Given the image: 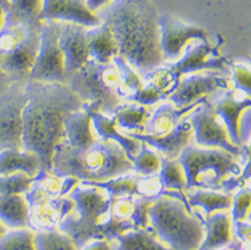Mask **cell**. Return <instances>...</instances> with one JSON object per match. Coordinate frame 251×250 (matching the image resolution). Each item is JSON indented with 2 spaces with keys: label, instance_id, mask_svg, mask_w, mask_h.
<instances>
[{
  "label": "cell",
  "instance_id": "74e56055",
  "mask_svg": "<svg viewBox=\"0 0 251 250\" xmlns=\"http://www.w3.org/2000/svg\"><path fill=\"white\" fill-rule=\"evenodd\" d=\"M145 79L149 81V83H151V84L158 87L160 91L163 92V95L166 98L174 91V88L176 87V84L179 82V79L167 67V64H163V66H159V67L151 70L146 75Z\"/></svg>",
  "mask_w": 251,
  "mask_h": 250
},
{
  "label": "cell",
  "instance_id": "5bb4252c",
  "mask_svg": "<svg viewBox=\"0 0 251 250\" xmlns=\"http://www.w3.org/2000/svg\"><path fill=\"white\" fill-rule=\"evenodd\" d=\"M86 31L87 28L80 24L60 22L59 47L64 58V72L67 82L90 60Z\"/></svg>",
  "mask_w": 251,
  "mask_h": 250
},
{
  "label": "cell",
  "instance_id": "83f0119b",
  "mask_svg": "<svg viewBox=\"0 0 251 250\" xmlns=\"http://www.w3.org/2000/svg\"><path fill=\"white\" fill-rule=\"evenodd\" d=\"M150 115L147 107L134 102H123L114 112L118 129L130 133H145Z\"/></svg>",
  "mask_w": 251,
  "mask_h": 250
},
{
  "label": "cell",
  "instance_id": "e0dca14e",
  "mask_svg": "<svg viewBox=\"0 0 251 250\" xmlns=\"http://www.w3.org/2000/svg\"><path fill=\"white\" fill-rule=\"evenodd\" d=\"M140 142L149 144L151 149H154L160 157L167 159H178L180 153L186 146L193 143L194 133L193 126L188 119H182L175 127L167 134L163 135H150L146 133H127Z\"/></svg>",
  "mask_w": 251,
  "mask_h": 250
},
{
  "label": "cell",
  "instance_id": "1f68e13d",
  "mask_svg": "<svg viewBox=\"0 0 251 250\" xmlns=\"http://www.w3.org/2000/svg\"><path fill=\"white\" fill-rule=\"evenodd\" d=\"M36 250H79L71 237L59 229L35 231Z\"/></svg>",
  "mask_w": 251,
  "mask_h": 250
},
{
  "label": "cell",
  "instance_id": "e575fe53",
  "mask_svg": "<svg viewBox=\"0 0 251 250\" xmlns=\"http://www.w3.org/2000/svg\"><path fill=\"white\" fill-rule=\"evenodd\" d=\"M134 171L138 175H156L162 166V157L149 144L142 142L139 153L131 159Z\"/></svg>",
  "mask_w": 251,
  "mask_h": 250
},
{
  "label": "cell",
  "instance_id": "f546056e",
  "mask_svg": "<svg viewBox=\"0 0 251 250\" xmlns=\"http://www.w3.org/2000/svg\"><path fill=\"white\" fill-rule=\"evenodd\" d=\"M118 241L119 250H173L164 246L150 227L132 229L119 237Z\"/></svg>",
  "mask_w": 251,
  "mask_h": 250
},
{
  "label": "cell",
  "instance_id": "7402d4cb",
  "mask_svg": "<svg viewBox=\"0 0 251 250\" xmlns=\"http://www.w3.org/2000/svg\"><path fill=\"white\" fill-rule=\"evenodd\" d=\"M64 139L75 149H86L99 139L84 107L70 112L64 118Z\"/></svg>",
  "mask_w": 251,
  "mask_h": 250
},
{
  "label": "cell",
  "instance_id": "4316f807",
  "mask_svg": "<svg viewBox=\"0 0 251 250\" xmlns=\"http://www.w3.org/2000/svg\"><path fill=\"white\" fill-rule=\"evenodd\" d=\"M43 0H10V10L5 14V23L20 24L25 28L40 31Z\"/></svg>",
  "mask_w": 251,
  "mask_h": 250
},
{
  "label": "cell",
  "instance_id": "d590c367",
  "mask_svg": "<svg viewBox=\"0 0 251 250\" xmlns=\"http://www.w3.org/2000/svg\"><path fill=\"white\" fill-rule=\"evenodd\" d=\"M0 250H36L35 231L29 227H20L7 231L0 238Z\"/></svg>",
  "mask_w": 251,
  "mask_h": 250
},
{
  "label": "cell",
  "instance_id": "3957f363",
  "mask_svg": "<svg viewBox=\"0 0 251 250\" xmlns=\"http://www.w3.org/2000/svg\"><path fill=\"white\" fill-rule=\"evenodd\" d=\"M134 171V165L121 144L98 139L86 149H75L63 137L52 157L58 177H74L80 182H101Z\"/></svg>",
  "mask_w": 251,
  "mask_h": 250
},
{
  "label": "cell",
  "instance_id": "b9f144b4",
  "mask_svg": "<svg viewBox=\"0 0 251 250\" xmlns=\"http://www.w3.org/2000/svg\"><path fill=\"white\" fill-rule=\"evenodd\" d=\"M136 194L146 198H158L163 192L159 175H138L136 174Z\"/></svg>",
  "mask_w": 251,
  "mask_h": 250
},
{
  "label": "cell",
  "instance_id": "8d00e7d4",
  "mask_svg": "<svg viewBox=\"0 0 251 250\" xmlns=\"http://www.w3.org/2000/svg\"><path fill=\"white\" fill-rule=\"evenodd\" d=\"M34 181L35 178H31L22 171L0 175V195L25 194L31 189Z\"/></svg>",
  "mask_w": 251,
  "mask_h": 250
},
{
  "label": "cell",
  "instance_id": "60d3db41",
  "mask_svg": "<svg viewBox=\"0 0 251 250\" xmlns=\"http://www.w3.org/2000/svg\"><path fill=\"white\" fill-rule=\"evenodd\" d=\"M230 79H231L232 88L241 91L246 95H250V67L247 63L231 62L230 64Z\"/></svg>",
  "mask_w": 251,
  "mask_h": 250
},
{
  "label": "cell",
  "instance_id": "9a60e30c",
  "mask_svg": "<svg viewBox=\"0 0 251 250\" xmlns=\"http://www.w3.org/2000/svg\"><path fill=\"white\" fill-rule=\"evenodd\" d=\"M40 47V31L28 29L16 47L0 58V67L12 82H27Z\"/></svg>",
  "mask_w": 251,
  "mask_h": 250
},
{
  "label": "cell",
  "instance_id": "52a82bcc",
  "mask_svg": "<svg viewBox=\"0 0 251 250\" xmlns=\"http://www.w3.org/2000/svg\"><path fill=\"white\" fill-rule=\"evenodd\" d=\"M68 197L75 202V209L60 223L58 229L71 237L80 250L92 240H100L98 225L110 212L111 197L103 189L79 183Z\"/></svg>",
  "mask_w": 251,
  "mask_h": 250
},
{
  "label": "cell",
  "instance_id": "44dd1931",
  "mask_svg": "<svg viewBox=\"0 0 251 250\" xmlns=\"http://www.w3.org/2000/svg\"><path fill=\"white\" fill-rule=\"evenodd\" d=\"M232 242V220L227 210L208 214L204 221V238L197 250H219Z\"/></svg>",
  "mask_w": 251,
  "mask_h": 250
},
{
  "label": "cell",
  "instance_id": "277c9868",
  "mask_svg": "<svg viewBox=\"0 0 251 250\" xmlns=\"http://www.w3.org/2000/svg\"><path fill=\"white\" fill-rule=\"evenodd\" d=\"M150 225L173 250H197L204 238V221L180 198L162 194L150 207Z\"/></svg>",
  "mask_w": 251,
  "mask_h": 250
},
{
  "label": "cell",
  "instance_id": "8992f818",
  "mask_svg": "<svg viewBox=\"0 0 251 250\" xmlns=\"http://www.w3.org/2000/svg\"><path fill=\"white\" fill-rule=\"evenodd\" d=\"M83 103L99 109L103 115L112 116L125 102L121 78L115 63H98L90 59L67 82Z\"/></svg>",
  "mask_w": 251,
  "mask_h": 250
},
{
  "label": "cell",
  "instance_id": "4fadbf2b",
  "mask_svg": "<svg viewBox=\"0 0 251 250\" xmlns=\"http://www.w3.org/2000/svg\"><path fill=\"white\" fill-rule=\"evenodd\" d=\"M231 60L219 54L218 46L213 47L210 42H201L188 44L182 56L174 63H167V67L173 71L175 77L193 74V72H227L230 74Z\"/></svg>",
  "mask_w": 251,
  "mask_h": 250
},
{
  "label": "cell",
  "instance_id": "8fae6325",
  "mask_svg": "<svg viewBox=\"0 0 251 250\" xmlns=\"http://www.w3.org/2000/svg\"><path fill=\"white\" fill-rule=\"evenodd\" d=\"M230 88H232L231 79L221 72H193L180 77L174 91L167 96V99L175 107L183 109L191 105H201L207 95L227 91Z\"/></svg>",
  "mask_w": 251,
  "mask_h": 250
},
{
  "label": "cell",
  "instance_id": "6da1fadb",
  "mask_svg": "<svg viewBox=\"0 0 251 250\" xmlns=\"http://www.w3.org/2000/svg\"><path fill=\"white\" fill-rule=\"evenodd\" d=\"M25 95L23 150L38 154L42 161L38 175H44L52 171L53 151L64 137V118L80 110L84 103L66 83L27 81Z\"/></svg>",
  "mask_w": 251,
  "mask_h": 250
},
{
  "label": "cell",
  "instance_id": "f5cc1de1",
  "mask_svg": "<svg viewBox=\"0 0 251 250\" xmlns=\"http://www.w3.org/2000/svg\"><path fill=\"white\" fill-rule=\"evenodd\" d=\"M0 7L5 11V14H7V11L10 10V0H0Z\"/></svg>",
  "mask_w": 251,
  "mask_h": 250
},
{
  "label": "cell",
  "instance_id": "ba28073f",
  "mask_svg": "<svg viewBox=\"0 0 251 250\" xmlns=\"http://www.w3.org/2000/svg\"><path fill=\"white\" fill-rule=\"evenodd\" d=\"M187 119L193 126L194 139L198 146L226 150L238 157L250 155L249 146L239 147L232 143L226 125L215 112L213 102L204 99L198 107H195L190 112Z\"/></svg>",
  "mask_w": 251,
  "mask_h": 250
},
{
  "label": "cell",
  "instance_id": "f1b7e54d",
  "mask_svg": "<svg viewBox=\"0 0 251 250\" xmlns=\"http://www.w3.org/2000/svg\"><path fill=\"white\" fill-rule=\"evenodd\" d=\"M190 207H202L206 216L214 212L230 210L232 205V195L221 190L197 189L187 195Z\"/></svg>",
  "mask_w": 251,
  "mask_h": 250
},
{
  "label": "cell",
  "instance_id": "cb8c5ba5",
  "mask_svg": "<svg viewBox=\"0 0 251 250\" xmlns=\"http://www.w3.org/2000/svg\"><path fill=\"white\" fill-rule=\"evenodd\" d=\"M16 171H22L35 178L42 171V161L38 154L28 150L8 149L0 151V175Z\"/></svg>",
  "mask_w": 251,
  "mask_h": 250
},
{
  "label": "cell",
  "instance_id": "ee69618b",
  "mask_svg": "<svg viewBox=\"0 0 251 250\" xmlns=\"http://www.w3.org/2000/svg\"><path fill=\"white\" fill-rule=\"evenodd\" d=\"M166 96L163 95V92L160 91L159 88L151 83H147V84H143V87L140 88L139 91L134 94L132 96H130L126 102H134V103H138V105H142V106H151L156 102L162 101Z\"/></svg>",
  "mask_w": 251,
  "mask_h": 250
},
{
  "label": "cell",
  "instance_id": "db71d44e",
  "mask_svg": "<svg viewBox=\"0 0 251 250\" xmlns=\"http://www.w3.org/2000/svg\"><path fill=\"white\" fill-rule=\"evenodd\" d=\"M4 22H5V11L0 7V28L3 27Z\"/></svg>",
  "mask_w": 251,
  "mask_h": 250
},
{
  "label": "cell",
  "instance_id": "7a4b0ae2",
  "mask_svg": "<svg viewBox=\"0 0 251 250\" xmlns=\"http://www.w3.org/2000/svg\"><path fill=\"white\" fill-rule=\"evenodd\" d=\"M97 14L111 28L119 55L139 75L145 78L151 70L163 66L159 15L151 0H112Z\"/></svg>",
  "mask_w": 251,
  "mask_h": 250
},
{
  "label": "cell",
  "instance_id": "ab89813d",
  "mask_svg": "<svg viewBox=\"0 0 251 250\" xmlns=\"http://www.w3.org/2000/svg\"><path fill=\"white\" fill-rule=\"evenodd\" d=\"M156 198H146L134 195V207L131 213V221L134 229H146L150 227V207Z\"/></svg>",
  "mask_w": 251,
  "mask_h": 250
},
{
  "label": "cell",
  "instance_id": "c3c4849f",
  "mask_svg": "<svg viewBox=\"0 0 251 250\" xmlns=\"http://www.w3.org/2000/svg\"><path fill=\"white\" fill-rule=\"evenodd\" d=\"M232 223L235 225V231H237V236L239 237V240L247 244L250 241V222L238 221L232 222Z\"/></svg>",
  "mask_w": 251,
  "mask_h": 250
},
{
  "label": "cell",
  "instance_id": "bcb514c9",
  "mask_svg": "<svg viewBox=\"0 0 251 250\" xmlns=\"http://www.w3.org/2000/svg\"><path fill=\"white\" fill-rule=\"evenodd\" d=\"M250 179V159H247L246 164L242 168V171L238 175H231L228 177L221 183V188L219 190L227 193V194H231L235 190H239V189L245 188V183L249 182Z\"/></svg>",
  "mask_w": 251,
  "mask_h": 250
},
{
  "label": "cell",
  "instance_id": "484cf974",
  "mask_svg": "<svg viewBox=\"0 0 251 250\" xmlns=\"http://www.w3.org/2000/svg\"><path fill=\"white\" fill-rule=\"evenodd\" d=\"M0 221L7 227H29V206L25 194L0 195Z\"/></svg>",
  "mask_w": 251,
  "mask_h": 250
},
{
  "label": "cell",
  "instance_id": "f907efd6",
  "mask_svg": "<svg viewBox=\"0 0 251 250\" xmlns=\"http://www.w3.org/2000/svg\"><path fill=\"white\" fill-rule=\"evenodd\" d=\"M112 0H86L88 8L94 12H98L99 10H101L103 7H106L107 4H110Z\"/></svg>",
  "mask_w": 251,
  "mask_h": 250
},
{
  "label": "cell",
  "instance_id": "816d5d0a",
  "mask_svg": "<svg viewBox=\"0 0 251 250\" xmlns=\"http://www.w3.org/2000/svg\"><path fill=\"white\" fill-rule=\"evenodd\" d=\"M11 83H12V81L10 79V77L0 67V95L11 86Z\"/></svg>",
  "mask_w": 251,
  "mask_h": 250
},
{
  "label": "cell",
  "instance_id": "d6a6232c",
  "mask_svg": "<svg viewBox=\"0 0 251 250\" xmlns=\"http://www.w3.org/2000/svg\"><path fill=\"white\" fill-rule=\"evenodd\" d=\"M83 185L97 186L103 189L111 198L123 197V195H135L136 194V174H123L115 178L101 181V182H80Z\"/></svg>",
  "mask_w": 251,
  "mask_h": 250
},
{
  "label": "cell",
  "instance_id": "4dcf8cb0",
  "mask_svg": "<svg viewBox=\"0 0 251 250\" xmlns=\"http://www.w3.org/2000/svg\"><path fill=\"white\" fill-rule=\"evenodd\" d=\"M158 175L163 186V192H178L180 194H186V174L178 159H167L162 157V166Z\"/></svg>",
  "mask_w": 251,
  "mask_h": 250
},
{
  "label": "cell",
  "instance_id": "2e32d148",
  "mask_svg": "<svg viewBox=\"0 0 251 250\" xmlns=\"http://www.w3.org/2000/svg\"><path fill=\"white\" fill-rule=\"evenodd\" d=\"M40 20L67 22L86 28L101 24L100 18L88 8L86 0H43Z\"/></svg>",
  "mask_w": 251,
  "mask_h": 250
},
{
  "label": "cell",
  "instance_id": "ffe728a7",
  "mask_svg": "<svg viewBox=\"0 0 251 250\" xmlns=\"http://www.w3.org/2000/svg\"><path fill=\"white\" fill-rule=\"evenodd\" d=\"M250 95L238 98L235 88L227 90L226 94L214 103L215 112L226 125L230 139L232 143L237 144L239 147L243 146L241 138H239V120H241L243 111L246 109H250Z\"/></svg>",
  "mask_w": 251,
  "mask_h": 250
},
{
  "label": "cell",
  "instance_id": "f35d334b",
  "mask_svg": "<svg viewBox=\"0 0 251 250\" xmlns=\"http://www.w3.org/2000/svg\"><path fill=\"white\" fill-rule=\"evenodd\" d=\"M134 229V223L131 220H118L112 216H107L104 221H101L98 225V233L100 240H118L125 233Z\"/></svg>",
  "mask_w": 251,
  "mask_h": 250
},
{
  "label": "cell",
  "instance_id": "836d02e7",
  "mask_svg": "<svg viewBox=\"0 0 251 250\" xmlns=\"http://www.w3.org/2000/svg\"><path fill=\"white\" fill-rule=\"evenodd\" d=\"M112 62L115 63L118 72H119L122 92H123V98L126 102L130 96L136 94L143 87V81L139 77L138 71H135V68L132 67L123 56L116 55L115 58L112 59Z\"/></svg>",
  "mask_w": 251,
  "mask_h": 250
},
{
  "label": "cell",
  "instance_id": "5b68a950",
  "mask_svg": "<svg viewBox=\"0 0 251 250\" xmlns=\"http://www.w3.org/2000/svg\"><path fill=\"white\" fill-rule=\"evenodd\" d=\"M238 157L226 150L202 147L190 143L178 157L179 164L186 174L187 190L190 189H211L219 190L221 183L231 175H238L242 166Z\"/></svg>",
  "mask_w": 251,
  "mask_h": 250
},
{
  "label": "cell",
  "instance_id": "ac0fdd59",
  "mask_svg": "<svg viewBox=\"0 0 251 250\" xmlns=\"http://www.w3.org/2000/svg\"><path fill=\"white\" fill-rule=\"evenodd\" d=\"M29 206V229L49 230L56 229L59 223L75 209V202L71 198H46L28 203Z\"/></svg>",
  "mask_w": 251,
  "mask_h": 250
},
{
  "label": "cell",
  "instance_id": "d6986e66",
  "mask_svg": "<svg viewBox=\"0 0 251 250\" xmlns=\"http://www.w3.org/2000/svg\"><path fill=\"white\" fill-rule=\"evenodd\" d=\"M83 107L90 114L92 127H94V130L97 133L99 139L114 140L116 143H119L130 159L134 158L139 153L140 147H142V142L134 138V137H131L130 134L121 133L118 126H116L115 116L103 115L97 106L90 105V103H84Z\"/></svg>",
  "mask_w": 251,
  "mask_h": 250
},
{
  "label": "cell",
  "instance_id": "7c38bea8",
  "mask_svg": "<svg viewBox=\"0 0 251 250\" xmlns=\"http://www.w3.org/2000/svg\"><path fill=\"white\" fill-rule=\"evenodd\" d=\"M160 35V50L164 63L176 62L188 44L195 40L210 42L207 29L199 26L184 23L171 14H162L158 18Z\"/></svg>",
  "mask_w": 251,
  "mask_h": 250
},
{
  "label": "cell",
  "instance_id": "11a10c76",
  "mask_svg": "<svg viewBox=\"0 0 251 250\" xmlns=\"http://www.w3.org/2000/svg\"><path fill=\"white\" fill-rule=\"evenodd\" d=\"M7 231H8V227L5 226L4 223H3V222L0 221V238H1V237L4 236L5 233H7Z\"/></svg>",
  "mask_w": 251,
  "mask_h": 250
},
{
  "label": "cell",
  "instance_id": "603a6c76",
  "mask_svg": "<svg viewBox=\"0 0 251 250\" xmlns=\"http://www.w3.org/2000/svg\"><path fill=\"white\" fill-rule=\"evenodd\" d=\"M86 38L90 59L98 63H110L116 55H119V48L114 34L104 22H101L97 27L87 28Z\"/></svg>",
  "mask_w": 251,
  "mask_h": 250
},
{
  "label": "cell",
  "instance_id": "7bdbcfd3",
  "mask_svg": "<svg viewBox=\"0 0 251 250\" xmlns=\"http://www.w3.org/2000/svg\"><path fill=\"white\" fill-rule=\"evenodd\" d=\"M250 213V189L242 188L232 197L231 220L232 222L245 221Z\"/></svg>",
  "mask_w": 251,
  "mask_h": 250
},
{
  "label": "cell",
  "instance_id": "d4e9b609",
  "mask_svg": "<svg viewBox=\"0 0 251 250\" xmlns=\"http://www.w3.org/2000/svg\"><path fill=\"white\" fill-rule=\"evenodd\" d=\"M199 105L178 109L173 103H163L152 112L146 123L145 133L150 135H163L174 130L184 115H188Z\"/></svg>",
  "mask_w": 251,
  "mask_h": 250
},
{
  "label": "cell",
  "instance_id": "7dc6e473",
  "mask_svg": "<svg viewBox=\"0 0 251 250\" xmlns=\"http://www.w3.org/2000/svg\"><path fill=\"white\" fill-rule=\"evenodd\" d=\"M250 110L246 109V110L243 111L241 120H239V138H241L243 146H249V142H250Z\"/></svg>",
  "mask_w": 251,
  "mask_h": 250
},
{
  "label": "cell",
  "instance_id": "f6af8a7d",
  "mask_svg": "<svg viewBox=\"0 0 251 250\" xmlns=\"http://www.w3.org/2000/svg\"><path fill=\"white\" fill-rule=\"evenodd\" d=\"M132 207H134V195L111 198L108 214L118 220H130Z\"/></svg>",
  "mask_w": 251,
  "mask_h": 250
},
{
  "label": "cell",
  "instance_id": "30bf717a",
  "mask_svg": "<svg viewBox=\"0 0 251 250\" xmlns=\"http://www.w3.org/2000/svg\"><path fill=\"white\" fill-rule=\"evenodd\" d=\"M25 83L12 82L0 95V151L23 150V109L27 103Z\"/></svg>",
  "mask_w": 251,
  "mask_h": 250
},
{
  "label": "cell",
  "instance_id": "681fc988",
  "mask_svg": "<svg viewBox=\"0 0 251 250\" xmlns=\"http://www.w3.org/2000/svg\"><path fill=\"white\" fill-rule=\"evenodd\" d=\"M82 250H111L107 240H92L83 246Z\"/></svg>",
  "mask_w": 251,
  "mask_h": 250
},
{
  "label": "cell",
  "instance_id": "9c48e42d",
  "mask_svg": "<svg viewBox=\"0 0 251 250\" xmlns=\"http://www.w3.org/2000/svg\"><path fill=\"white\" fill-rule=\"evenodd\" d=\"M60 22L42 20L40 28V47L31 70L28 81L47 83H66L64 58L59 47Z\"/></svg>",
  "mask_w": 251,
  "mask_h": 250
}]
</instances>
